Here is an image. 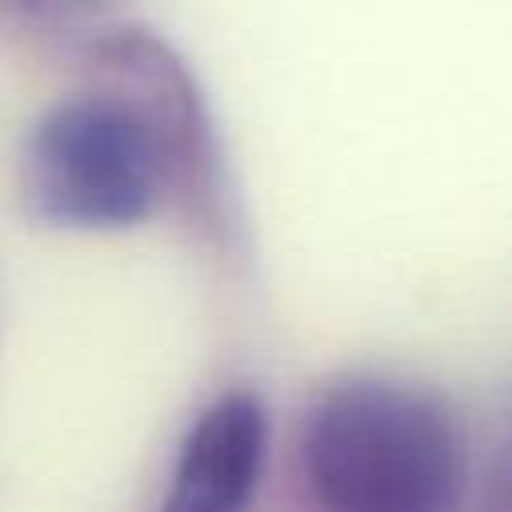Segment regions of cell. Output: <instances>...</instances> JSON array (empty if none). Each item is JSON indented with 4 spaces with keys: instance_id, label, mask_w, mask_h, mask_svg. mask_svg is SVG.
I'll return each mask as SVG.
<instances>
[{
    "instance_id": "1",
    "label": "cell",
    "mask_w": 512,
    "mask_h": 512,
    "mask_svg": "<svg viewBox=\"0 0 512 512\" xmlns=\"http://www.w3.org/2000/svg\"><path fill=\"white\" fill-rule=\"evenodd\" d=\"M304 468L328 512H456L464 488L448 412L384 380L340 384L316 404Z\"/></svg>"
},
{
    "instance_id": "2",
    "label": "cell",
    "mask_w": 512,
    "mask_h": 512,
    "mask_svg": "<svg viewBox=\"0 0 512 512\" xmlns=\"http://www.w3.org/2000/svg\"><path fill=\"white\" fill-rule=\"evenodd\" d=\"M172 132L124 96L56 104L24 148V196L64 228H128L144 220L168 176Z\"/></svg>"
},
{
    "instance_id": "4",
    "label": "cell",
    "mask_w": 512,
    "mask_h": 512,
    "mask_svg": "<svg viewBox=\"0 0 512 512\" xmlns=\"http://www.w3.org/2000/svg\"><path fill=\"white\" fill-rule=\"evenodd\" d=\"M4 4H16V8H28V12H48V16H60V12H88L104 0H4Z\"/></svg>"
},
{
    "instance_id": "3",
    "label": "cell",
    "mask_w": 512,
    "mask_h": 512,
    "mask_svg": "<svg viewBox=\"0 0 512 512\" xmlns=\"http://www.w3.org/2000/svg\"><path fill=\"white\" fill-rule=\"evenodd\" d=\"M268 444V416L252 392H224L188 428L160 512H248Z\"/></svg>"
}]
</instances>
